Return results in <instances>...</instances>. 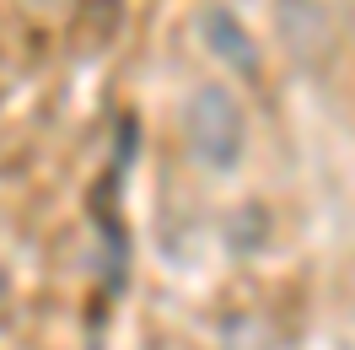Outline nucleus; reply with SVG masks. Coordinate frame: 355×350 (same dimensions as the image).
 <instances>
[{
	"label": "nucleus",
	"mask_w": 355,
	"mask_h": 350,
	"mask_svg": "<svg viewBox=\"0 0 355 350\" xmlns=\"http://www.w3.org/2000/svg\"><path fill=\"white\" fill-rule=\"evenodd\" d=\"M183 140L205 167H237L248 151V113L226 87H194V97L183 103Z\"/></svg>",
	"instance_id": "1"
},
{
	"label": "nucleus",
	"mask_w": 355,
	"mask_h": 350,
	"mask_svg": "<svg viewBox=\"0 0 355 350\" xmlns=\"http://www.w3.org/2000/svg\"><path fill=\"white\" fill-rule=\"evenodd\" d=\"M200 33H205V44L216 49V54H221L232 70H243V76H253V70H259L253 33H248V27L237 22L232 11H226V6H210V11H205V17H200Z\"/></svg>",
	"instance_id": "2"
}]
</instances>
